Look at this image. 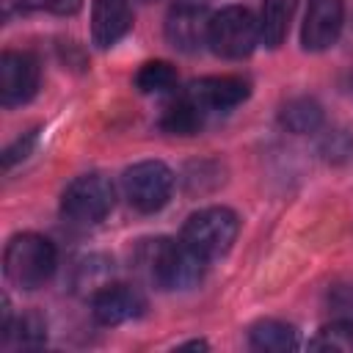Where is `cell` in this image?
Wrapping results in <instances>:
<instances>
[{
  "instance_id": "cell-1",
  "label": "cell",
  "mask_w": 353,
  "mask_h": 353,
  "mask_svg": "<svg viewBox=\"0 0 353 353\" xmlns=\"http://www.w3.org/2000/svg\"><path fill=\"white\" fill-rule=\"evenodd\" d=\"M58 265V251L52 245L50 237L36 234V232H22L14 234L6 243L3 251V273L8 279V284H14L17 290H39L44 287Z\"/></svg>"
},
{
  "instance_id": "cell-2",
  "label": "cell",
  "mask_w": 353,
  "mask_h": 353,
  "mask_svg": "<svg viewBox=\"0 0 353 353\" xmlns=\"http://www.w3.org/2000/svg\"><path fill=\"white\" fill-rule=\"evenodd\" d=\"M143 262H146L149 279L165 292L196 287L207 270V259L199 251H193L182 237L179 240H171V237L152 240L146 245Z\"/></svg>"
},
{
  "instance_id": "cell-3",
  "label": "cell",
  "mask_w": 353,
  "mask_h": 353,
  "mask_svg": "<svg viewBox=\"0 0 353 353\" xmlns=\"http://www.w3.org/2000/svg\"><path fill=\"white\" fill-rule=\"evenodd\" d=\"M240 232L237 212L229 207H204L193 212L182 226V240L199 251L207 262L229 254Z\"/></svg>"
},
{
  "instance_id": "cell-4",
  "label": "cell",
  "mask_w": 353,
  "mask_h": 353,
  "mask_svg": "<svg viewBox=\"0 0 353 353\" xmlns=\"http://www.w3.org/2000/svg\"><path fill=\"white\" fill-rule=\"evenodd\" d=\"M207 44L221 58H248L259 44V19L245 6H226L212 14Z\"/></svg>"
},
{
  "instance_id": "cell-5",
  "label": "cell",
  "mask_w": 353,
  "mask_h": 353,
  "mask_svg": "<svg viewBox=\"0 0 353 353\" xmlns=\"http://www.w3.org/2000/svg\"><path fill=\"white\" fill-rule=\"evenodd\" d=\"M116 201V190L102 174H80L61 193V212L72 223H99Z\"/></svg>"
},
{
  "instance_id": "cell-6",
  "label": "cell",
  "mask_w": 353,
  "mask_h": 353,
  "mask_svg": "<svg viewBox=\"0 0 353 353\" xmlns=\"http://www.w3.org/2000/svg\"><path fill=\"white\" fill-rule=\"evenodd\" d=\"M121 188L130 207L143 215H152L168 204L174 190V174L160 160H141L121 174Z\"/></svg>"
},
{
  "instance_id": "cell-7",
  "label": "cell",
  "mask_w": 353,
  "mask_h": 353,
  "mask_svg": "<svg viewBox=\"0 0 353 353\" xmlns=\"http://www.w3.org/2000/svg\"><path fill=\"white\" fill-rule=\"evenodd\" d=\"M210 8L204 3H193V0H179L168 8L165 14V39L174 50L179 52H199L207 44L210 36Z\"/></svg>"
},
{
  "instance_id": "cell-8",
  "label": "cell",
  "mask_w": 353,
  "mask_h": 353,
  "mask_svg": "<svg viewBox=\"0 0 353 353\" xmlns=\"http://www.w3.org/2000/svg\"><path fill=\"white\" fill-rule=\"evenodd\" d=\"M39 61L30 52L6 50L0 55V102L6 108L25 105L39 91Z\"/></svg>"
},
{
  "instance_id": "cell-9",
  "label": "cell",
  "mask_w": 353,
  "mask_h": 353,
  "mask_svg": "<svg viewBox=\"0 0 353 353\" xmlns=\"http://www.w3.org/2000/svg\"><path fill=\"white\" fill-rule=\"evenodd\" d=\"M345 25L342 0H309L306 17L301 25V44L309 52H323L336 44Z\"/></svg>"
},
{
  "instance_id": "cell-10",
  "label": "cell",
  "mask_w": 353,
  "mask_h": 353,
  "mask_svg": "<svg viewBox=\"0 0 353 353\" xmlns=\"http://www.w3.org/2000/svg\"><path fill=\"white\" fill-rule=\"evenodd\" d=\"M146 309V298L132 284H105L91 298V317L99 325H121L141 317Z\"/></svg>"
},
{
  "instance_id": "cell-11",
  "label": "cell",
  "mask_w": 353,
  "mask_h": 353,
  "mask_svg": "<svg viewBox=\"0 0 353 353\" xmlns=\"http://www.w3.org/2000/svg\"><path fill=\"white\" fill-rule=\"evenodd\" d=\"M207 113L212 110H232L240 102L248 99L251 88L243 77L237 74H212V77H201L196 83H190L185 88Z\"/></svg>"
},
{
  "instance_id": "cell-12",
  "label": "cell",
  "mask_w": 353,
  "mask_h": 353,
  "mask_svg": "<svg viewBox=\"0 0 353 353\" xmlns=\"http://www.w3.org/2000/svg\"><path fill=\"white\" fill-rule=\"evenodd\" d=\"M132 28V8L127 0H94L91 6V39L108 50L121 41Z\"/></svg>"
},
{
  "instance_id": "cell-13",
  "label": "cell",
  "mask_w": 353,
  "mask_h": 353,
  "mask_svg": "<svg viewBox=\"0 0 353 353\" xmlns=\"http://www.w3.org/2000/svg\"><path fill=\"white\" fill-rule=\"evenodd\" d=\"M204 116L207 110L188 94L182 91L179 97H174L165 108H163V119H160V127L171 135H193L201 130L204 124Z\"/></svg>"
},
{
  "instance_id": "cell-14",
  "label": "cell",
  "mask_w": 353,
  "mask_h": 353,
  "mask_svg": "<svg viewBox=\"0 0 353 353\" xmlns=\"http://www.w3.org/2000/svg\"><path fill=\"white\" fill-rule=\"evenodd\" d=\"M298 0H265L262 11H259V41L270 50L281 47L287 33H290V22L295 17Z\"/></svg>"
},
{
  "instance_id": "cell-15",
  "label": "cell",
  "mask_w": 353,
  "mask_h": 353,
  "mask_svg": "<svg viewBox=\"0 0 353 353\" xmlns=\"http://www.w3.org/2000/svg\"><path fill=\"white\" fill-rule=\"evenodd\" d=\"M248 342L254 350H265V353H284L292 350L298 345L295 328L290 323L281 320H256L248 328Z\"/></svg>"
},
{
  "instance_id": "cell-16",
  "label": "cell",
  "mask_w": 353,
  "mask_h": 353,
  "mask_svg": "<svg viewBox=\"0 0 353 353\" xmlns=\"http://www.w3.org/2000/svg\"><path fill=\"white\" fill-rule=\"evenodd\" d=\"M281 124L295 132V135H306V132H314L320 124H323V108L309 99V97H298V99H290L284 108H281Z\"/></svg>"
},
{
  "instance_id": "cell-17",
  "label": "cell",
  "mask_w": 353,
  "mask_h": 353,
  "mask_svg": "<svg viewBox=\"0 0 353 353\" xmlns=\"http://www.w3.org/2000/svg\"><path fill=\"white\" fill-rule=\"evenodd\" d=\"M176 85V69L168 61H146L135 72V88L141 94H163Z\"/></svg>"
},
{
  "instance_id": "cell-18",
  "label": "cell",
  "mask_w": 353,
  "mask_h": 353,
  "mask_svg": "<svg viewBox=\"0 0 353 353\" xmlns=\"http://www.w3.org/2000/svg\"><path fill=\"white\" fill-rule=\"evenodd\" d=\"M312 350H339V353H350L353 350V323L350 320H334L325 323L312 339H309Z\"/></svg>"
},
{
  "instance_id": "cell-19",
  "label": "cell",
  "mask_w": 353,
  "mask_h": 353,
  "mask_svg": "<svg viewBox=\"0 0 353 353\" xmlns=\"http://www.w3.org/2000/svg\"><path fill=\"white\" fill-rule=\"evenodd\" d=\"M11 336H17L19 345L33 347V345H41L47 339V328H44L39 314H22L17 323L11 320L8 325H3V342H8Z\"/></svg>"
},
{
  "instance_id": "cell-20",
  "label": "cell",
  "mask_w": 353,
  "mask_h": 353,
  "mask_svg": "<svg viewBox=\"0 0 353 353\" xmlns=\"http://www.w3.org/2000/svg\"><path fill=\"white\" fill-rule=\"evenodd\" d=\"M83 0H19V8L25 11H44L55 17H74L80 11Z\"/></svg>"
},
{
  "instance_id": "cell-21",
  "label": "cell",
  "mask_w": 353,
  "mask_h": 353,
  "mask_svg": "<svg viewBox=\"0 0 353 353\" xmlns=\"http://www.w3.org/2000/svg\"><path fill=\"white\" fill-rule=\"evenodd\" d=\"M33 141H36V135L30 132V135H25V141L19 138L14 146H8L6 152H3V165L6 168H11L17 160H22V157H28V152H30V146H33Z\"/></svg>"
},
{
  "instance_id": "cell-22",
  "label": "cell",
  "mask_w": 353,
  "mask_h": 353,
  "mask_svg": "<svg viewBox=\"0 0 353 353\" xmlns=\"http://www.w3.org/2000/svg\"><path fill=\"white\" fill-rule=\"evenodd\" d=\"M182 347H207V342H188V345H182Z\"/></svg>"
},
{
  "instance_id": "cell-23",
  "label": "cell",
  "mask_w": 353,
  "mask_h": 353,
  "mask_svg": "<svg viewBox=\"0 0 353 353\" xmlns=\"http://www.w3.org/2000/svg\"><path fill=\"white\" fill-rule=\"evenodd\" d=\"M143 3H152V0H143Z\"/></svg>"
}]
</instances>
